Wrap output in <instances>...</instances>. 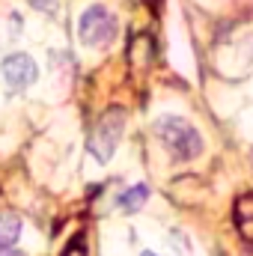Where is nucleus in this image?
I'll use <instances>...</instances> for the list:
<instances>
[{
    "mask_svg": "<svg viewBox=\"0 0 253 256\" xmlns=\"http://www.w3.org/2000/svg\"><path fill=\"white\" fill-rule=\"evenodd\" d=\"M122 131H126V108L114 104V108H108L98 116V122H96L92 134H90V155L98 164H108L114 158L120 140H122Z\"/></svg>",
    "mask_w": 253,
    "mask_h": 256,
    "instance_id": "obj_3",
    "label": "nucleus"
},
{
    "mask_svg": "<svg viewBox=\"0 0 253 256\" xmlns=\"http://www.w3.org/2000/svg\"><path fill=\"white\" fill-rule=\"evenodd\" d=\"M155 137L161 140V146L170 152L173 161H194L202 155L206 143H202V134L190 126L185 116H176V114H164L155 120Z\"/></svg>",
    "mask_w": 253,
    "mask_h": 256,
    "instance_id": "obj_2",
    "label": "nucleus"
},
{
    "mask_svg": "<svg viewBox=\"0 0 253 256\" xmlns=\"http://www.w3.org/2000/svg\"><path fill=\"white\" fill-rule=\"evenodd\" d=\"M0 256H24V254L15 250V248H0Z\"/></svg>",
    "mask_w": 253,
    "mask_h": 256,
    "instance_id": "obj_10",
    "label": "nucleus"
},
{
    "mask_svg": "<svg viewBox=\"0 0 253 256\" xmlns=\"http://www.w3.org/2000/svg\"><path fill=\"white\" fill-rule=\"evenodd\" d=\"M74 33L84 51H110L120 39V18L104 3H86L78 15Z\"/></svg>",
    "mask_w": 253,
    "mask_h": 256,
    "instance_id": "obj_1",
    "label": "nucleus"
},
{
    "mask_svg": "<svg viewBox=\"0 0 253 256\" xmlns=\"http://www.w3.org/2000/svg\"><path fill=\"white\" fill-rule=\"evenodd\" d=\"M0 74H3V80L12 92H24L39 80V63L27 51H12V54L3 57Z\"/></svg>",
    "mask_w": 253,
    "mask_h": 256,
    "instance_id": "obj_4",
    "label": "nucleus"
},
{
    "mask_svg": "<svg viewBox=\"0 0 253 256\" xmlns=\"http://www.w3.org/2000/svg\"><path fill=\"white\" fill-rule=\"evenodd\" d=\"M21 238V218L15 212L0 214V248H15Z\"/></svg>",
    "mask_w": 253,
    "mask_h": 256,
    "instance_id": "obj_7",
    "label": "nucleus"
},
{
    "mask_svg": "<svg viewBox=\"0 0 253 256\" xmlns=\"http://www.w3.org/2000/svg\"><path fill=\"white\" fill-rule=\"evenodd\" d=\"M39 15H48V18H54L57 12H60V0H27Z\"/></svg>",
    "mask_w": 253,
    "mask_h": 256,
    "instance_id": "obj_9",
    "label": "nucleus"
},
{
    "mask_svg": "<svg viewBox=\"0 0 253 256\" xmlns=\"http://www.w3.org/2000/svg\"><path fill=\"white\" fill-rule=\"evenodd\" d=\"M60 256H90V248H86V232H74L68 238V244L63 248Z\"/></svg>",
    "mask_w": 253,
    "mask_h": 256,
    "instance_id": "obj_8",
    "label": "nucleus"
},
{
    "mask_svg": "<svg viewBox=\"0 0 253 256\" xmlns=\"http://www.w3.org/2000/svg\"><path fill=\"white\" fill-rule=\"evenodd\" d=\"M232 220H236V230L242 232V238L244 242H253V194H242L236 200Z\"/></svg>",
    "mask_w": 253,
    "mask_h": 256,
    "instance_id": "obj_5",
    "label": "nucleus"
},
{
    "mask_svg": "<svg viewBox=\"0 0 253 256\" xmlns=\"http://www.w3.org/2000/svg\"><path fill=\"white\" fill-rule=\"evenodd\" d=\"M146 200H149V185L137 182V185L126 188V191L116 196V206H120L126 214H134V212H140V208L146 206Z\"/></svg>",
    "mask_w": 253,
    "mask_h": 256,
    "instance_id": "obj_6",
    "label": "nucleus"
},
{
    "mask_svg": "<svg viewBox=\"0 0 253 256\" xmlns=\"http://www.w3.org/2000/svg\"><path fill=\"white\" fill-rule=\"evenodd\" d=\"M140 256H158V254H155V250H143Z\"/></svg>",
    "mask_w": 253,
    "mask_h": 256,
    "instance_id": "obj_11",
    "label": "nucleus"
}]
</instances>
